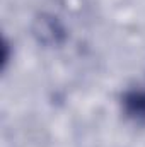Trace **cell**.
Segmentation results:
<instances>
[{
  "label": "cell",
  "mask_w": 145,
  "mask_h": 147,
  "mask_svg": "<svg viewBox=\"0 0 145 147\" xmlns=\"http://www.w3.org/2000/svg\"><path fill=\"white\" fill-rule=\"evenodd\" d=\"M121 108L128 120L135 125L145 127V89H130L121 98Z\"/></svg>",
  "instance_id": "obj_1"
}]
</instances>
